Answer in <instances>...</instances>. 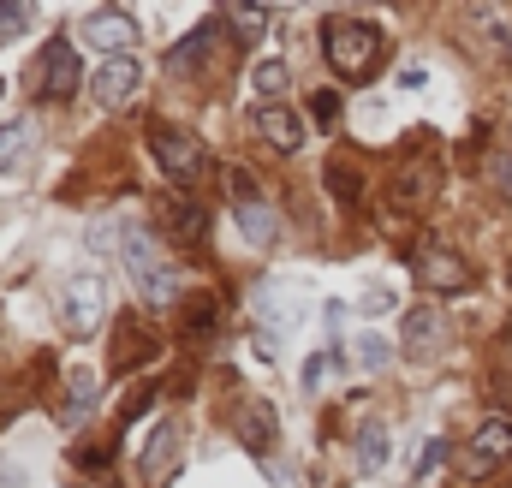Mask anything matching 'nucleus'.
Instances as JSON below:
<instances>
[{"mask_svg":"<svg viewBox=\"0 0 512 488\" xmlns=\"http://www.w3.org/2000/svg\"><path fill=\"white\" fill-rule=\"evenodd\" d=\"M322 48H328V66H334L340 78L364 84V78H376L387 42H382V30H376L370 18H346V12H334V18L322 24Z\"/></svg>","mask_w":512,"mask_h":488,"instance_id":"f257e3e1","label":"nucleus"},{"mask_svg":"<svg viewBox=\"0 0 512 488\" xmlns=\"http://www.w3.org/2000/svg\"><path fill=\"white\" fill-rule=\"evenodd\" d=\"M120 262H126L131 286L143 292V304H179V268L167 262V250H161V239L155 233H126V244H120Z\"/></svg>","mask_w":512,"mask_h":488,"instance_id":"f03ea898","label":"nucleus"},{"mask_svg":"<svg viewBox=\"0 0 512 488\" xmlns=\"http://www.w3.org/2000/svg\"><path fill=\"white\" fill-rule=\"evenodd\" d=\"M102 322H108V286L96 274H72L60 286V328H66V340H96Z\"/></svg>","mask_w":512,"mask_h":488,"instance_id":"7ed1b4c3","label":"nucleus"},{"mask_svg":"<svg viewBox=\"0 0 512 488\" xmlns=\"http://www.w3.org/2000/svg\"><path fill=\"white\" fill-rule=\"evenodd\" d=\"M149 155H155V167L167 173V179H179V185H191L197 173H203V143H197V131H185V125H167L155 120L149 125Z\"/></svg>","mask_w":512,"mask_h":488,"instance_id":"20e7f679","label":"nucleus"},{"mask_svg":"<svg viewBox=\"0 0 512 488\" xmlns=\"http://www.w3.org/2000/svg\"><path fill=\"white\" fill-rule=\"evenodd\" d=\"M411 274H417V286H429V292H465V286H471V262H465L459 250H447L441 239L411 244Z\"/></svg>","mask_w":512,"mask_h":488,"instance_id":"39448f33","label":"nucleus"},{"mask_svg":"<svg viewBox=\"0 0 512 488\" xmlns=\"http://www.w3.org/2000/svg\"><path fill=\"white\" fill-rule=\"evenodd\" d=\"M399 352L405 358H441L447 352V316L435 310V304H417V310H405L399 316Z\"/></svg>","mask_w":512,"mask_h":488,"instance_id":"423d86ee","label":"nucleus"},{"mask_svg":"<svg viewBox=\"0 0 512 488\" xmlns=\"http://www.w3.org/2000/svg\"><path fill=\"white\" fill-rule=\"evenodd\" d=\"M78 48L66 42V36H54L48 48H42V72H36V96L42 102H66L72 90H78Z\"/></svg>","mask_w":512,"mask_h":488,"instance_id":"0eeeda50","label":"nucleus"},{"mask_svg":"<svg viewBox=\"0 0 512 488\" xmlns=\"http://www.w3.org/2000/svg\"><path fill=\"white\" fill-rule=\"evenodd\" d=\"M84 42H96V48H108V60H131V42H137V24H131L126 12H114V6H102V12H90V18H84Z\"/></svg>","mask_w":512,"mask_h":488,"instance_id":"6e6552de","label":"nucleus"},{"mask_svg":"<svg viewBox=\"0 0 512 488\" xmlns=\"http://www.w3.org/2000/svg\"><path fill=\"white\" fill-rule=\"evenodd\" d=\"M179 447H185V429H179V423H155V435H149V447H143V477H149L155 488L173 483Z\"/></svg>","mask_w":512,"mask_h":488,"instance_id":"1a4fd4ad","label":"nucleus"},{"mask_svg":"<svg viewBox=\"0 0 512 488\" xmlns=\"http://www.w3.org/2000/svg\"><path fill=\"white\" fill-rule=\"evenodd\" d=\"M161 239H173V244H203L209 239V215L191 203V197H161Z\"/></svg>","mask_w":512,"mask_h":488,"instance_id":"9d476101","label":"nucleus"},{"mask_svg":"<svg viewBox=\"0 0 512 488\" xmlns=\"http://www.w3.org/2000/svg\"><path fill=\"white\" fill-rule=\"evenodd\" d=\"M512 453V417H489L477 435H471V453H465V465H471V477H489L501 459Z\"/></svg>","mask_w":512,"mask_h":488,"instance_id":"9b49d317","label":"nucleus"},{"mask_svg":"<svg viewBox=\"0 0 512 488\" xmlns=\"http://www.w3.org/2000/svg\"><path fill=\"white\" fill-rule=\"evenodd\" d=\"M251 125H256V137H262L268 149H280V155H292V149H304V120H298V114H286L280 102H262Z\"/></svg>","mask_w":512,"mask_h":488,"instance_id":"f8f14e48","label":"nucleus"},{"mask_svg":"<svg viewBox=\"0 0 512 488\" xmlns=\"http://www.w3.org/2000/svg\"><path fill=\"white\" fill-rule=\"evenodd\" d=\"M131 90H137V60H102V66H96V78H90V96H96L102 108L131 102Z\"/></svg>","mask_w":512,"mask_h":488,"instance_id":"ddd939ff","label":"nucleus"},{"mask_svg":"<svg viewBox=\"0 0 512 488\" xmlns=\"http://www.w3.org/2000/svg\"><path fill=\"white\" fill-rule=\"evenodd\" d=\"M155 352H161V340H155L143 322H120V340H114V358H108V364H114V375H131L137 364H149Z\"/></svg>","mask_w":512,"mask_h":488,"instance_id":"4468645a","label":"nucleus"},{"mask_svg":"<svg viewBox=\"0 0 512 488\" xmlns=\"http://www.w3.org/2000/svg\"><path fill=\"white\" fill-rule=\"evenodd\" d=\"M471 30L483 36V54L512 60V12L507 6H471Z\"/></svg>","mask_w":512,"mask_h":488,"instance_id":"2eb2a0df","label":"nucleus"},{"mask_svg":"<svg viewBox=\"0 0 512 488\" xmlns=\"http://www.w3.org/2000/svg\"><path fill=\"white\" fill-rule=\"evenodd\" d=\"M215 42H221V18H203V24H197V30L167 54V72H197V66L215 54Z\"/></svg>","mask_w":512,"mask_h":488,"instance_id":"dca6fc26","label":"nucleus"},{"mask_svg":"<svg viewBox=\"0 0 512 488\" xmlns=\"http://www.w3.org/2000/svg\"><path fill=\"white\" fill-rule=\"evenodd\" d=\"M96 393H102V381H96L90 369H78V375L66 381V405H60V429H84V423H90V411H96Z\"/></svg>","mask_w":512,"mask_h":488,"instance_id":"f3484780","label":"nucleus"},{"mask_svg":"<svg viewBox=\"0 0 512 488\" xmlns=\"http://www.w3.org/2000/svg\"><path fill=\"white\" fill-rule=\"evenodd\" d=\"M233 215H239V233H245V239H251L256 250L280 239V215L268 209V197H262V203H245V209H233Z\"/></svg>","mask_w":512,"mask_h":488,"instance_id":"a211bd4d","label":"nucleus"},{"mask_svg":"<svg viewBox=\"0 0 512 488\" xmlns=\"http://www.w3.org/2000/svg\"><path fill=\"white\" fill-rule=\"evenodd\" d=\"M239 441H245L251 453H268V447H274V411H268L262 399L239 411Z\"/></svg>","mask_w":512,"mask_h":488,"instance_id":"6ab92c4d","label":"nucleus"},{"mask_svg":"<svg viewBox=\"0 0 512 488\" xmlns=\"http://www.w3.org/2000/svg\"><path fill=\"white\" fill-rule=\"evenodd\" d=\"M382 465H387V423H364L358 429V471L376 477Z\"/></svg>","mask_w":512,"mask_h":488,"instance_id":"aec40b11","label":"nucleus"},{"mask_svg":"<svg viewBox=\"0 0 512 488\" xmlns=\"http://www.w3.org/2000/svg\"><path fill=\"white\" fill-rule=\"evenodd\" d=\"M24 161H30V125L24 120L0 125V173H18Z\"/></svg>","mask_w":512,"mask_h":488,"instance_id":"412c9836","label":"nucleus"},{"mask_svg":"<svg viewBox=\"0 0 512 488\" xmlns=\"http://www.w3.org/2000/svg\"><path fill=\"white\" fill-rule=\"evenodd\" d=\"M286 84H292V72H286L280 60H262V66L251 72V90H256V96H286Z\"/></svg>","mask_w":512,"mask_h":488,"instance_id":"4be33fe9","label":"nucleus"},{"mask_svg":"<svg viewBox=\"0 0 512 488\" xmlns=\"http://www.w3.org/2000/svg\"><path fill=\"white\" fill-rule=\"evenodd\" d=\"M328 185H334V197H340V203H352V209H358V197H364V191H358V173H352L340 155L328 161Z\"/></svg>","mask_w":512,"mask_h":488,"instance_id":"5701e85b","label":"nucleus"},{"mask_svg":"<svg viewBox=\"0 0 512 488\" xmlns=\"http://www.w3.org/2000/svg\"><path fill=\"white\" fill-rule=\"evenodd\" d=\"M429 185H435V173H429V167H411V173L393 179V197L405 191V203H429Z\"/></svg>","mask_w":512,"mask_h":488,"instance_id":"b1692460","label":"nucleus"},{"mask_svg":"<svg viewBox=\"0 0 512 488\" xmlns=\"http://www.w3.org/2000/svg\"><path fill=\"white\" fill-rule=\"evenodd\" d=\"M215 316H221V310H215V298H191V304H185V334H191V340H203V334L215 328Z\"/></svg>","mask_w":512,"mask_h":488,"instance_id":"393cba45","label":"nucleus"},{"mask_svg":"<svg viewBox=\"0 0 512 488\" xmlns=\"http://www.w3.org/2000/svg\"><path fill=\"white\" fill-rule=\"evenodd\" d=\"M227 197H233V209H245V203H262V185L245 167H227Z\"/></svg>","mask_w":512,"mask_h":488,"instance_id":"a878e982","label":"nucleus"},{"mask_svg":"<svg viewBox=\"0 0 512 488\" xmlns=\"http://www.w3.org/2000/svg\"><path fill=\"white\" fill-rule=\"evenodd\" d=\"M24 30H30V6L24 0H0V42L24 36Z\"/></svg>","mask_w":512,"mask_h":488,"instance_id":"bb28decb","label":"nucleus"},{"mask_svg":"<svg viewBox=\"0 0 512 488\" xmlns=\"http://www.w3.org/2000/svg\"><path fill=\"white\" fill-rule=\"evenodd\" d=\"M233 30H239V42H256L268 30V12L262 6H233Z\"/></svg>","mask_w":512,"mask_h":488,"instance_id":"cd10ccee","label":"nucleus"},{"mask_svg":"<svg viewBox=\"0 0 512 488\" xmlns=\"http://www.w3.org/2000/svg\"><path fill=\"white\" fill-rule=\"evenodd\" d=\"M358 364L364 369H387L393 364V346H387L382 334H364V340H358Z\"/></svg>","mask_w":512,"mask_h":488,"instance_id":"c85d7f7f","label":"nucleus"},{"mask_svg":"<svg viewBox=\"0 0 512 488\" xmlns=\"http://www.w3.org/2000/svg\"><path fill=\"white\" fill-rule=\"evenodd\" d=\"M328 369H334V352H316V358H304V393H316Z\"/></svg>","mask_w":512,"mask_h":488,"instance_id":"c756f323","label":"nucleus"},{"mask_svg":"<svg viewBox=\"0 0 512 488\" xmlns=\"http://www.w3.org/2000/svg\"><path fill=\"white\" fill-rule=\"evenodd\" d=\"M441 459H447V441H429V447H423V459H417V477H435V471H441Z\"/></svg>","mask_w":512,"mask_h":488,"instance_id":"7c9ffc66","label":"nucleus"},{"mask_svg":"<svg viewBox=\"0 0 512 488\" xmlns=\"http://www.w3.org/2000/svg\"><path fill=\"white\" fill-rule=\"evenodd\" d=\"M310 114H316L322 125H334V120H340V102H334L328 90H316V96H310Z\"/></svg>","mask_w":512,"mask_h":488,"instance_id":"2f4dec72","label":"nucleus"},{"mask_svg":"<svg viewBox=\"0 0 512 488\" xmlns=\"http://www.w3.org/2000/svg\"><path fill=\"white\" fill-rule=\"evenodd\" d=\"M358 310H364V316H387V310H393V292H387V286L364 292V304H358Z\"/></svg>","mask_w":512,"mask_h":488,"instance_id":"473e14b6","label":"nucleus"},{"mask_svg":"<svg viewBox=\"0 0 512 488\" xmlns=\"http://www.w3.org/2000/svg\"><path fill=\"white\" fill-rule=\"evenodd\" d=\"M114 233H120V227H114V221H96V227H90V244H96V250H114Z\"/></svg>","mask_w":512,"mask_h":488,"instance_id":"72a5a7b5","label":"nucleus"},{"mask_svg":"<svg viewBox=\"0 0 512 488\" xmlns=\"http://www.w3.org/2000/svg\"><path fill=\"white\" fill-rule=\"evenodd\" d=\"M18 405H24V387H18V381H0V417L18 411Z\"/></svg>","mask_w":512,"mask_h":488,"instance_id":"f704fd0d","label":"nucleus"},{"mask_svg":"<svg viewBox=\"0 0 512 488\" xmlns=\"http://www.w3.org/2000/svg\"><path fill=\"white\" fill-rule=\"evenodd\" d=\"M495 185L512 197V149H501V155H495Z\"/></svg>","mask_w":512,"mask_h":488,"instance_id":"c9c22d12","label":"nucleus"},{"mask_svg":"<svg viewBox=\"0 0 512 488\" xmlns=\"http://www.w3.org/2000/svg\"><path fill=\"white\" fill-rule=\"evenodd\" d=\"M149 399H155V387H143V393H131V399H126V423H131V417H143V411H149Z\"/></svg>","mask_w":512,"mask_h":488,"instance_id":"e433bc0d","label":"nucleus"},{"mask_svg":"<svg viewBox=\"0 0 512 488\" xmlns=\"http://www.w3.org/2000/svg\"><path fill=\"white\" fill-rule=\"evenodd\" d=\"M501 399H507V411H512V381H507V387H501Z\"/></svg>","mask_w":512,"mask_h":488,"instance_id":"4c0bfd02","label":"nucleus"}]
</instances>
